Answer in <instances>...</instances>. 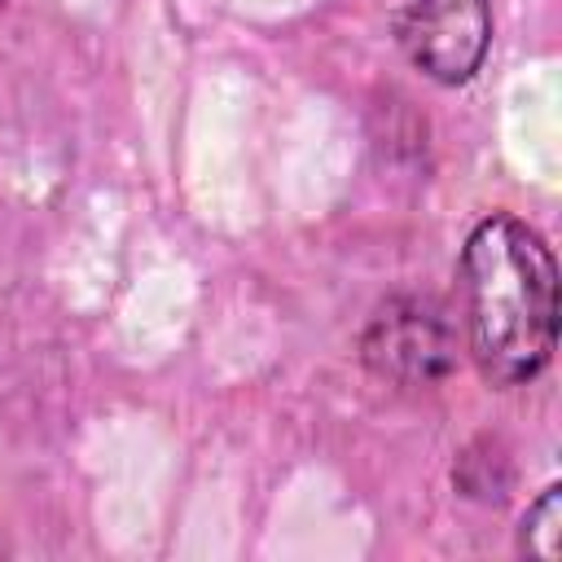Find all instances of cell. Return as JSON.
<instances>
[{"label": "cell", "instance_id": "6da1fadb", "mask_svg": "<svg viewBox=\"0 0 562 562\" xmlns=\"http://www.w3.org/2000/svg\"><path fill=\"white\" fill-rule=\"evenodd\" d=\"M465 329L492 386L531 382L558 347V268L544 237L518 215H487L461 250Z\"/></svg>", "mask_w": 562, "mask_h": 562}, {"label": "cell", "instance_id": "7a4b0ae2", "mask_svg": "<svg viewBox=\"0 0 562 562\" xmlns=\"http://www.w3.org/2000/svg\"><path fill=\"white\" fill-rule=\"evenodd\" d=\"M364 364L400 386H430L457 364V329L435 299L400 294L382 303L360 338Z\"/></svg>", "mask_w": 562, "mask_h": 562}, {"label": "cell", "instance_id": "3957f363", "mask_svg": "<svg viewBox=\"0 0 562 562\" xmlns=\"http://www.w3.org/2000/svg\"><path fill=\"white\" fill-rule=\"evenodd\" d=\"M404 57L435 83H465L487 57L492 9L487 0H404L395 13Z\"/></svg>", "mask_w": 562, "mask_h": 562}, {"label": "cell", "instance_id": "277c9868", "mask_svg": "<svg viewBox=\"0 0 562 562\" xmlns=\"http://www.w3.org/2000/svg\"><path fill=\"white\" fill-rule=\"evenodd\" d=\"M518 549L540 558V562H553L562 553V487H544L527 514H522V527H518Z\"/></svg>", "mask_w": 562, "mask_h": 562}]
</instances>
